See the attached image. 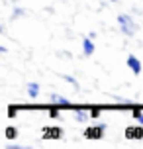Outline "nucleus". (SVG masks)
<instances>
[{
    "mask_svg": "<svg viewBox=\"0 0 143 149\" xmlns=\"http://www.w3.org/2000/svg\"><path fill=\"white\" fill-rule=\"evenodd\" d=\"M118 26H120V31L126 37H133L137 33V22L129 14H120L118 16Z\"/></svg>",
    "mask_w": 143,
    "mask_h": 149,
    "instance_id": "obj_1",
    "label": "nucleus"
},
{
    "mask_svg": "<svg viewBox=\"0 0 143 149\" xmlns=\"http://www.w3.org/2000/svg\"><path fill=\"white\" fill-rule=\"evenodd\" d=\"M106 124L104 122H100V124H94L92 127H86L84 130V137L86 139H102L104 137V134H106Z\"/></svg>",
    "mask_w": 143,
    "mask_h": 149,
    "instance_id": "obj_2",
    "label": "nucleus"
},
{
    "mask_svg": "<svg viewBox=\"0 0 143 149\" xmlns=\"http://www.w3.org/2000/svg\"><path fill=\"white\" fill-rule=\"evenodd\" d=\"M126 65L129 67V71L135 74V77H137V74H141V61L137 59L135 55H128V61H126Z\"/></svg>",
    "mask_w": 143,
    "mask_h": 149,
    "instance_id": "obj_3",
    "label": "nucleus"
},
{
    "mask_svg": "<svg viewBox=\"0 0 143 149\" xmlns=\"http://www.w3.org/2000/svg\"><path fill=\"white\" fill-rule=\"evenodd\" d=\"M43 137H45V139H61V137H63V130L57 127V126L45 127V130H43Z\"/></svg>",
    "mask_w": 143,
    "mask_h": 149,
    "instance_id": "obj_4",
    "label": "nucleus"
},
{
    "mask_svg": "<svg viewBox=\"0 0 143 149\" xmlns=\"http://www.w3.org/2000/svg\"><path fill=\"white\" fill-rule=\"evenodd\" d=\"M126 137H128V139H143V127L129 126L128 130H126Z\"/></svg>",
    "mask_w": 143,
    "mask_h": 149,
    "instance_id": "obj_5",
    "label": "nucleus"
},
{
    "mask_svg": "<svg viewBox=\"0 0 143 149\" xmlns=\"http://www.w3.org/2000/svg\"><path fill=\"white\" fill-rule=\"evenodd\" d=\"M94 49H96L94 39H90V37L86 36V37L83 39V53L86 55V57H90V55H94Z\"/></svg>",
    "mask_w": 143,
    "mask_h": 149,
    "instance_id": "obj_6",
    "label": "nucleus"
},
{
    "mask_svg": "<svg viewBox=\"0 0 143 149\" xmlns=\"http://www.w3.org/2000/svg\"><path fill=\"white\" fill-rule=\"evenodd\" d=\"M49 102L55 104V106H69L71 104V100L65 98V96H61V94H51V96H49Z\"/></svg>",
    "mask_w": 143,
    "mask_h": 149,
    "instance_id": "obj_7",
    "label": "nucleus"
},
{
    "mask_svg": "<svg viewBox=\"0 0 143 149\" xmlns=\"http://www.w3.org/2000/svg\"><path fill=\"white\" fill-rule=\"evenodd\" d=\"M75 120L78 122V124H86L88 120H90V110H76L75 112Z\"/></svg>",
    "mask_w": 143,
    "mask_h": 149,
    "instance_id": "obj_8",
    "label": "nucleus"
},
{
    "mask_svg": "<svg viewBox=\"0 0 143 149\" xmlns=\"http://www.w3.org/2000/svg\"><path fill=\"white\" fill-rule=\"evenodd\" d=\"M28 96H30L31 100L39 96V84L37 82H30V84H28Z\"/></svg>",
    "mask_w": 143,
    "mask_h": 149,
    "instance_id": "obj_9",
    "label": "nucleus"
},
{
    "mask_svg": "<svg viewBox=\"0 0 143 149\" xmlns=\"http://www.w3.org/2000/svg\"><path fill=\"white\" fill-rule=\"evenodd\" d=\"M14 137H18V130L10 126V127L6 130V139H14Z\"/></svg>",
    "mask_w": 143,
    "mask_h": 149,
    "instance_id": "obj_10",
    "label": "nucleus"
},
{
    "mask_svg": "<svg viewBox=\"0 0 143 149\" xmlns=\"http://www.w3.org/2000/svg\"><path fill=\"white\" fill-rule=\"evenodd\" d=\"M131 114H133V118H135L137 122H139V124L143 126V112L139 110V108H133V112H131Z\"/></svg>",
    "mask_w": 143,
    "mask_h": 149,
    "instance_id": "obj_11",
    "label": "nucleus"
},
{
    "mask_svg": "<svg viewBox=\"0 0 143 149\" xmlns=\"http://www.w3.org/2000/svg\"><path fill=\"white\" fill-rule=\"evenodd\" d=\"M63 81H67L69 84H73L75 88H78V82H76V79H75V77H71V74H63Z\"/></svg>",
    "mask_w": 143,
    "mask_h": 149,
    "instance_id": "obj_12",
    "label": "nucleus"
},
{
    "mask_svg": "<svg viewBox=\"0 0 143 149\" xmlns=\"http://www.w3.org/2000/svg\"><path fill=\"white\" fill-rule=\"evenodd\" d=\"M24 14H26V10H24V8H14V12H12V18H14V20H18V18H22Z\"/></svg>",
    "mask_w": 143,
    "mask_h": 149,
    "instance_id": "obj_13",
    "label": "nucleus"
},
{
    "mask_svg": "<svg viewBox=\"0 0 143 149\" xmlns=\"http://www.w3.org/2000/svg\"><path fill=\"white\" fill-rule=\"evenodd\" d=\"M100 118V110H98V108H92L90 110V120H98Z\"/></svg>",
    "mask_w": 143,
    "mask_h": 149,
    "instance_id": "obj_14",
    "label": "nucleus"
},
{
    "mask_svg": "<svg viewBox=\"0 0 143 149\" xmlns=\"http://www.w3.org/2000/svg\"><path fill=\"white\" fill-rule=\"evenodd\" d=\"M49 118L57 120V118H59V112H57V110H51V112H49Z\"/></svg>",
    "mask_w": 143,
    "mask_h": 149,
    "instance_id": "obj_15",
    "label": "nucleus"
},
{
    "mask_svg": "<svg viewBox=\"0 0 143 149\" xmlns=\"http://www.w3.org/2000/svg\"><path fill=\"white\" fill-rule=\"evenodd\" d=\"M86 36L90 37V39H96V33H94V31H88V33H86Z\"/></svg>",
    "mask_w": 143,
    "mask_h": 149,
    "instance_id": "obj_16",
    "label": "nucleus"
},
{
    "mask_svg": "<svg viewBox=\"0 0 143 149\" xmlns=\"http://www.w3.org/2000/svg\"><path fill=\"white\" fill-rule=\"evenodd\" d=\"M110 2H116V0H110Z\"/></svg>",
    "mask_w": 143,
    "mask_h": 149,
    "instance_id": "obj_17",
    "label": "nucleus"
}]
</instances>
